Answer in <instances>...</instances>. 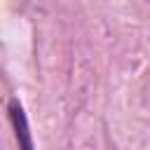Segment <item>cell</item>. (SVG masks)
Wrapping results in <instances>:
<instances>
[{
  "label": "cell",
  "instance_id": "obj_1",
  "mask_svg": "<svg viewBox=\"0 0 150 150\" xmlns=\"http://www.w3.org/2000/svg\"><path fill=\"white\" fill-rule=\"evenodd\" d=\"M9 120L14 124V134L19 141V150H33V138H30V129H28V120L23 115V108L16 98L9 101Z\"/></svg>",
  "mask_w": 150,
  "mask_h": 150
}]
</instances>
